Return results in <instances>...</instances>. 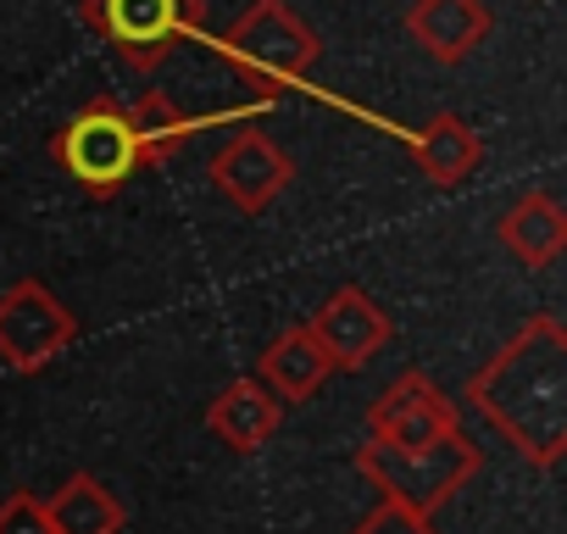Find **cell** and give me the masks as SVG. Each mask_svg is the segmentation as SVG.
Segmentation results:
<instances>
[{
    "label": "cell",
    "instance_id": "obj_3",
    "mask_svg": "<svg viewBox=\"0 0 567 534\" xmlns=\"http://www.w3.org/2000/svg\"><path fill=\"white\" fill-rule=\"evenodd\" d=\"M478 468H484V456L467 434H451L423 451H384L373 440L357 451V473L379 490V501H395L417 517H434L445 501H456V490H467V479Z\"/></svg>",
    "mask_w": 567,
    "mask_h": 534
},
{
    "label": "cell",
    "instance_id": "obj_11",
    "mask_svg": "<svg viewBox=\"0 0 567 534\" xmlns=\"http://www.w3.org/2000/svg\"><path fill=\"white\" fill-rule=\"evenodd\" d=\"M406 151H412L417 173H423L434 189L467 184V178L478 173V162H484V140H478L473 123H462L456 112H440L434 123L412 129V134H406Z\"/></svg>",
    "mask_w": 567,
    "mask_h": 534
},
{
    "label": "cell",
    "instance_id": "obj_5",
    "mask_svg": "<svg viewBox=\"0 0 567 534\" xmlns=\"http://www.w3.org/2000/svg\"><path fill=\"white\" fill-rule=\"evenodd\" d=\"M79 18L123 68L151 73L200 29V0H79Z\"/></svg>",
    "mask_w": 567,
    "mask_h": 534
},
{
    "label": "cell",
    "instance_id": "obj_2",
    "mask_svg": "<svg viewBox=\"0 0 567 534\" xmlns=\"http://www.w3.org/2000/svg\"><path fill=\"white\" fill-rule=\"evenodd\" d=\"M217 57L256 90L296 84L318 68L323 40L312 23H301L284 0H250V7L217 34Z\"/></svg>",
    "mask_w": 567,
    "mask_h": 534
},
{
    "label": "cell",
    "instance_id": "obj_15",
    "mask_svg": "<svg viewBox=\"0 0 567 534\" xmlns=\"http://www.w3.org/2000/svg\"><path fill=\"white\" fill-rule=\"evenodd\" d=\"M45 517H51V534H123L128 528L123 501L95 473H73L62 490H51Z\"/></svg>",
    "mask_w": 567,
    "mask_h": 534
},
{
    "label": "cell",
    "instance_id": "obj_1",
    "mask_svg": "<svg viewBox=\"0 0 567 534\" xmlns=\"http://www.w3.org/2000/svg\"><path fill=\"white\" fill-rule=\"evenodd\" d=\"M467 401L512 440L534 468H556L567 451V335L550 312L528 318L473 379Z\"/></svg>",
    "mask_w": 567,
    "mask_h": 534
},
{
    "label": "cell",
    "instance_id": "obj_4",
    "mask_svg": "<svg viewBox=\"0 0 567 534\" xmlns=\"http://www.w3.org/2000/svg\"><path fill=\"white\" fill-rule=\"evenodd\" d=\"M51 156L56 167L95 201L117 195L145 162H140V140H134V123H128V106L112 101V95H90L79 106V117H68L56 134H51Z\"/></svg>",
    "mask_w": 567,
    "mask_h": 534
},
{
    "label": "cell",
    "instance_id": "obj_10",
    "mask_svg": "<svg viewBox=\"0 0 567 534\" xmlns=\"http://www.w3.org/2000/svg\"><path fill=\"white\" fill-rule=\"evenodd\" d=\"M406 34L423 57H434L440 68H456L489 40V7L484 0H412Z\"/></svg>",
    "mask_w": 567,
    "mask_h": 534
},
{
    "label": "cell",
    "instance_id": "obj_7",
    "mask_svg": "<svg viewBox=\"0 0 567 534\" xmlns=\"http://www.w3.org/2000/svg\"><path fill=\"white\" fill-rule=\"evenodd\" d=\"M368 434L384 451H423V445H440V440L462 434V418H456V401L429 373L412 368L368 407Z\"/></svg>",
    "mask_w": 567,
    "mask_h": 534
},
{
    "label": "cell",
    "instance_id": "obj_8",
    "mask_svg": "<svg viewBox=\"0 0 567 534\" xmlns=\"http://www.w3.org/2000/svg\"><path fill=\"white\" fill-rule=\"evenodd\" d=\"M307 329H312V340L323 346L329 368H346V373L368 368V362L390 346V335H395L390 312H384V307H379L362 285L334 290V296L318 307V318H312Z\"/></svg>",
    "mask_w": 567,
    "mask_h": 534
},
{
    "label": "cell",
    "instance_id": "obj_17",
    "mask_svg": "<svg viewBox=\"0 0 567 534\" xmlns=\"http://www.w3.org/2000/svg\"><path fill=\"white\" fill-rule=\"evenodd\" d=\"M0 534H51V517H45V501L34 490H18L0 501Z\"/></svg>",
    "mask_w": 567,
    "mask_h": 534
},
{
    "label": "cell",
    "instance_id": "obj_6",
    "mask_svg": "<svg viewBox=\"0 0 567 534\" xmlns=\"http://www.w3.org/2000/svg\"><path fill=\"white\" fill-rule=\"evenodd\" d=\"M79 335V318L40 285V279H18L0 296V362L18 373H40L51 368Z\"/></svg>",
    "mask_w": 567,
    "mask_h": 534
},
{
    "label": "cell",
    "instance_id": "obj_16",
    "mask_svg": "<svg viewBox=\"0 0 567 534\" xmlns=\"http://www.w3.org/2000/svg\"><path fill=\"white\" fill-rule=\"evenodd\" d=\"M128 123H134V140H140V162H145V167H156V162L173 156L189 134L206 129L200 117H189V112H184L173 95H162V90L140 95V101L128 106Z\"/></svg>",
    "mask_w": 567,
    "mask_h": 534
},
{
    "label": "cell",
    "instance_id": "obj_13",
    "mask_svg": "<svg viewBox=\"0 0 567 534\" xmlns=\"http://www.w3.org/2000/svg\"><path fill=\"white\" fill-rule=\"evenodd\" d=\"M329 373H334V368H329V357H323V346L312 340L307 324H290V329H284V335L261 351V390H267L278 407L312 401Z\"/></svg>",
    "mask_w": 567,
    "mask_h": 534
},
{
    "label": "cell",
    "instance_id": "obj_14",
    "mask_svg": "<svg viewBox=\"0 0 567 534\" xmlns=\"http://www.w3.org/2000/svg\"><path fill=\"white\" fill-rule=\"evenodd\" d=\"M501 245L523 267H550L561 256V245H567V212H561V201L550 189H528L517 206H506Z\"/></svg>",
    "mask_w": 567,
    "mask_h": 534
},
{
    "label": "cell",
    "instance_id": "obj_12",
    "mask_svg": "<svg viewBox=\"0 0 567 534\" xmlns=\"http://www.w3.org/2000/svg\"><path fill=\"white\" fill-rule=\"evenodd\" d=\"M278 423H284V407L261 390V379H234V384H223V390L212 396V407H206V429H212L228 451H239V456L261 451V445L278 434Z\"/></svg>",
    "mask_w": 567,
    "mask_h": 534
},
{
    "label": "cell",
    "instance_id": "obj_18",
    "mask_svg": "<svg viewBox=\"0 0 567 534\" xmlns=\"http://www.w3.org/2000/svg\"><path fill=\"white\" fill-rule=\"evenodd\" d=\"M351 534H440V528H434V517H417V512H406L395 501H379Z\"/></svg>",
    "mask_w": 567,
    "mask_h": 534
},
{
    "label": "cell",
    "instance_id": "obj_9",
    "mask_svg": "<svg viewBox=\"0 0 567 534\" xmlns=\"http://www.w3.org/2000/svg\"><path fill=\"white\" fill-rule=\"evenodd\" d=\"M290 178H296L290 156H284L267 134H256V129L234 134V140L212 156V184H217L245 217H261L284 189H290Z\"/></svg>",
    "mask_w": 567,
    "mask_h": 534
}]
</instances>
